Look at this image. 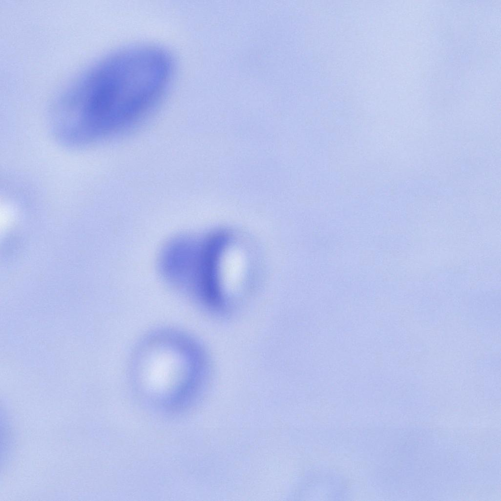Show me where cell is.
<instances>
[{"mask_svg":"<svg viewBox=\"0 0 501 501\" xmlns=\"http://www.w3.org/2000/svg\"><path fill=\"white\" fill-rule=\"evenodd\" d=\"M172 70L165 51L155 46H137L100 60L71 88L89 112L114 133L136 122L154 107Z\"/></svg>","mask_w":501,"mask_h":501,"instance_id":"obj_1","label":"cell"}]
</instances>
